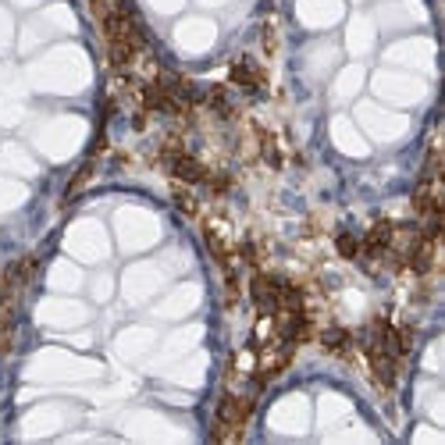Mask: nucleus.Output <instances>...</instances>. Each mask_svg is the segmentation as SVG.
I'll list each match as a JSON object with an SVG mask.
<instances>
[{
  "mask_svg": "<svg viewBox=\"0 0 445 445\" xmlns=\"http://www.w3.org/2000/svg\"><path fill=\"white\" fill-rule=\"evenodd\" d=\"M164 167H167L171 178L182 182V185H199V182L207 178V167H203L192 153H185V150H182V153H171V157L164 160Z\"/></svg>",
  "mask_w": 445,
  "mask_h": 445,
  "instance_id": "f03ea898",
  "label": "nucleus"
},
{
  "mask_svg": "<svg viewBox=\"0 0 445 445\" xmlns=\"http://www.w3.org/2000/svg\"><path fill=\"white\" fill-rule=\"evenodd\" d=\"M203 185H207V189H210L214 196H225V192H229V185H232V178H229L225 171H207Z\"/></svg>",
  "mask_w": 445,
  "mask_h": 445,
  "instance_id": "ddd939ff",
  "label": "nucleus"
},
{
  "mask_svg": "<svg viewBox=\"0 0 445 445\" xmlns=\"http://www.w3.org/2000/svg\"><path fill=\"white\" fill-rule=\"evenodd\" d=\"M392 236H395V225H392V221H374L370 232H367L363 243H360V253H367V257H381V253L392 246Z\"/></svg>",
  "mask_w": 445,
  "mask_h": 445,
  "instance_id": "20e7f679",
  "label": "nucleus"
},
{
  "mask_svg": "<svg viewBox=\"0 0 445 445\" xmlns=\"http://www.w3.org/2000/svg\"><path fill=\"white\" fill-rule=\"evenodd\" d=\"M11 342H15V314L4 310L0 314V356L11 353Z\"/></svg>",
  "mask_w": 445,
  "mask_h": 445,
  "instance_id": "9b49d317",
  "label": "nucleus"
},
{
  "mask_svg": "<svg viewBox=\"0 0 445 445\" xmlns=\"http://www.w3.org/2000/svg\"><path fill=\"white\" fill-rule=\"evenodd\" d=\"M335 250H339V257H346V260H356V257H360V239H356V236H349V232H339V239H335Z\"/></svg>",
  "mask_w": 445,
  "mask_h": 445,
  "instance_id": "f8f14e48",
  "label": "nucleus"
},
{
  "mask_svg": "<svg viewBox=\"0 0 445 445\" xmlns=\"http://www.w3.org/2000/svg\"><path fill=\"white\" fill-rule=\"evenodd\" d=\"M171 196H175V207H178L185 217H196V214H199V199L192 196V189H189V185H182V182H178Z\"/></svg>",
  "mask_w": 445,
  "mask_h": 445,
  "instance_id": "1a4fd4ad",
  "label": "nucleus"
},
{
  "mask_svg": "<svg viewBox=\"0 0 445 445\" xmlns=\"http://www.w3.org/2000/svg\"><path fill=\"white\" fill-rule=\"evenodd\" d=\"M253 413V399L250 395H225L217 402V417H214V427H210V438L214 441H239L243 438V427Z\"/></svg>",
  "mask_w": 445,
  "mask_h": 445,
  "instance_id": "f257e3e1",
  "label": "nucleus"
},
{
  "mask_svg": "<svg viewBox=\"0 0 445 445\" xmlns=\"http://www.w3.org/2000/svg\"><path fill=\"white\" fill-rule=\"evenodd\" d=\"M321 342H324V349H328V353L346 356V353H349V346H353V335H349L346 328L331 324V328H324V331H321Z\"/></svg>",
  "mask_w": 445,
  "mask_h": 445,
  "instance_id": "423d86ee",
  "label": "nucleus"
},
{
  "mask_svg": "<svg viewBox=\"0 0 445 445\" xmlns=\"http://www.w3.org/2000/svg\"><path fill=\"white\" fill-rule=\"evenodd\" d=\"M207 107H210L214 114H221V118H232V104H229V93L221 89V86H214V89L207 93Z\"/></svg>",
  "mask_w": 445,
  "mask_h": 445,
  "instance_id": "9d476101",
  "label": "nucleus"
},
{
  "mask_svg": "<svg viewBox=\"0 0 445 445\" xmlns=\"http://www.w3.org/2000/svg\"><path fill=\"white\" fill-rule=\"evenodd\" d=\"M253 132H257V143H260V157H264L271 167H282V150H278L275 136H271L268 128H253Z\"/></svg>",
  "mask_w": 445,
  "mask_h": 445,
  "instance_id": "6e6552de",
  "label": "nucleus"
},
{
  "mask_svg": "<svg viewBox=\"0 0 445 445\" xmlns=\"http://www.w3.org/2000/svg\"><path fill=\"white\" fill-rule=\"evenodd\" d=\"M229 79H232V86H239V89H246V93H257V89H264V68H257L250 57H243V61H236L232 65V72H229Z\"/></svg>",
  "mask_w": 445,
  "mask_h": 445,
  "instance_id": "39448f33",
  "label": "nucleus"
},
{
  "mask_svg": "<svg viewBox=\"0 0 445 445\" xmlns=\"http://www.w3.org/2000/svg\"><path fill=\"white\" fill-rule=\"evenodd\" d=\"M93 171H97V160H86V164H82V167L72 175V182H68V189H65V203H72V199H75V196H79V192L89 185Z\"/></svg>",
  "mask_w": 445,
  "mask_h": 445,
  "instance_id": "0eeeda50",
  "label": "nucleus"
},
{
  "mask_svg": "<svg viewBox=\"0 0 445 445\" xmlns=\"http://www.w3.org/2000/svg\"><path fill=\"white\" fill-rule=\"evenodd\" d=\"M253 303L260 314H278V278L275 275H253Z\"/></svg>",
  "mask_w": 445,
  "mask_h": 445,
  "instance_id": "7ed1b4c3",
  "label": "nucleus"
}]
</instances>
